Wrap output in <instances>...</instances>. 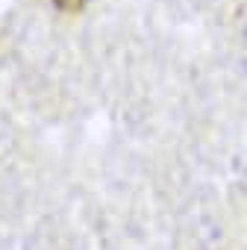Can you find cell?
Here are the masks:
<instances>
[{
  "label": "cell",
  "instance_id": "6da1fadb",
  "mask_svg": "<svg viewBox=\"0 0 247 250\" xmlns=\"http://www.w3.org/2000/svg\"><path fill=\"white\" fill-rule=\"evenodd\" d=\"M53 6H56L59 12H68V15H77V12H82V9L88 6V0H53Z\"/></svg>",
  "mask_w": 247,
  "mask_h": 250
}]
</instances>
